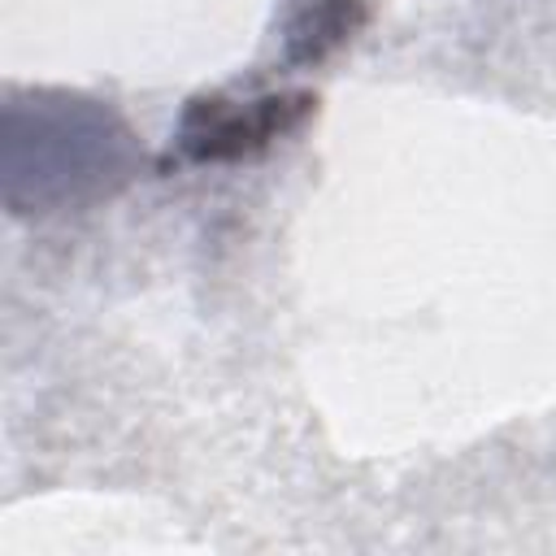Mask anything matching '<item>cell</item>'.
I'll use <instances>...</instances> for the list:
<instances>
[{"mask_svg": "<svg viewBox=\"0 0 556 556\" xmlns=\"http://www.w3.org/2000/svg\"><path fill=\"white\" fill-rule=\"evenodd\" d=\"M130 169V130L96 100L30 96L4 109V200L13 213L87 204L117 191Z\"/></svg>", "mask_w": 556, "mask_h": 556, "instance_id": "cell-1", "label": "cell"}, {"mask_svg": "<svg viewBox=\"0 0 556 556\" xmlns=\"http://www.w3.org/2000/svg\"><path fill=\"white\" fill-rule=\"evenodd\" d=\"M313 109L308 91H278L256 100L200 96L178 122V148L187 161H239L265 152L274 139L295 130Z\"/></svg>", "mask_w": 556, "mask_h": 556, "instance_id": "cell-2", "label": "cell"}]
</instances>
